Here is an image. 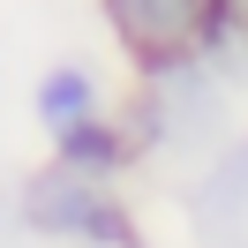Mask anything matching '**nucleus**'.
Listing matches in <instances>:
<instances>
[{"instance_id":"nucleus-1","label":"nucleus","mask_w":248,"mask_h":248,"mask_svg":"<svg viewBox=\"0 0 248 248\" xmlns=\"http://www.w3.org/2000/svg\"><path fill=\"white\" fill-rule=\"evenodd\" d=\"M121 121L136 128L143 158H181V151L211 158L233 136V76L218 61H181L158 76H136L121 98Z\"/></svg>"},{"instance_id":"nucleus-2","label":"nucleus","mask_w":248,"mask_h":248,"mask_svg":"<svg viewBox=\"0 0 248 248\" xmlns=\"http://www.w3.org/2000/svg\"><path fill=\"white\" fill-rule=\"evenodd\" d=\"M16 218L46 248H151L143 211L128 203L121 181H91V173H68L53 158L16 188Z\"/></svg>"},{"instance_id":"nucleus-3","label":"nucleus","mask_w":248,"mask_h":248,"mask_svg":"<svg viewBox=\"0 0 248 248\" xmlns=\"http://www.w3.org/2000/svg\"><path fill=\"white\" fill-rule=\"evenodd\" d=\"M98 16L128 61V83L203 61V46H211V0H98Z\"/></svg>"},{"instance_id":"nucleus-4","label":"nucleus","mask_w":248,"mask_h":248,"mask_svg":"<svg viewBox=\"0 0 248 248\" xmlns=\"http://www.w3.org/2000/svg\"><path fill=\"white\" fill-rule=\"evenodd\" d=\"M181 218L196 248H248V128H233L211 158H196L181 188Z\"/></svg>"},{"instance_id":"nucleus-5","label":"nucleus","mask_w":248,"mask_h":248,"mask_svg":"<svg viewBox=\"0 0 248 248\" xmlns=\"http://www.w3.org/2000/svg\"><path fill=\"white\" fill-rule=\"evenodd\" d=\"M98 113H113V83H106V68L83 61V53L46 61V76L31 83V121L46 128V136H61V128L98 121Z\"/></svg>"},{"instance_id":"nucleus-6","label":"nucleus","mask_w":248,"mask_h":248,"mask_svg":"<svg viewBox=\"0 0 248 248\" xmlns=\"http://www.w3.org/2000/svg\"><path fill=\"white\" fill-rule=\"evenodd\" d=\"M46 158L68 166V173H91V181H128V173L143 166V143H136V128L121 121V106H113V113H98V121H76V128H61V136H46Z\"/></svg>"},{"instance_id":"nucleus-7","label":"nucleus","mask_w":248,"mask_h":248,"mask_svg":"<svg viewBox=\"0 0 248 248\" xmlns=\"http://www.w3.org/2000/svg\"><path fill=\"white\" fill-rule=\"evenodd\" d=\"M241 53H248V0H211V46H203V61H218L233 83H241Z\"/></svg>"}]
</instances>
